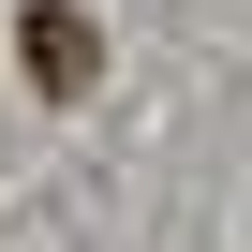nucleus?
Returning a JSON list of instances; mask_svg holds the SVG:
<instances>
[{"label": "nucleus", "mask_w": 252, "mask_h": 252, "mask_svg": "<svg viewBox=\"0 0 252 252\" xmlns=\"http://www.w3.org/2000/svg\"><path fill=\"white\" fill-rule=\"evenodd\" d=\"M30 74H45V89H89V30L60 15V0H45V15H30Z\"/></svg>", "instance_id": "nucleus-1"}]
</instances>
